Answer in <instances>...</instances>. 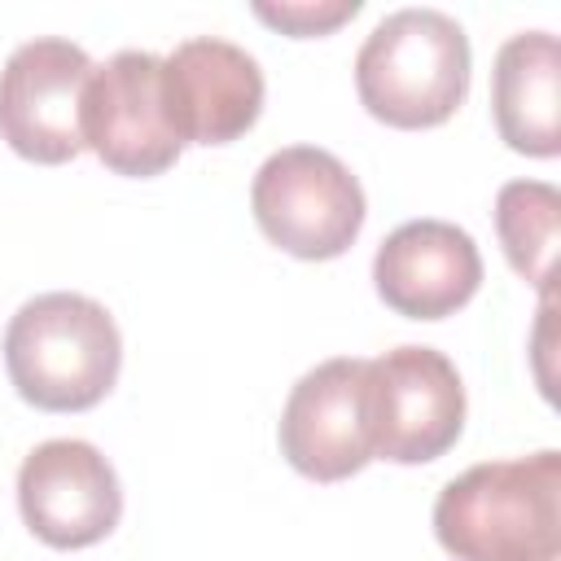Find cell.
Wrapping results in <instances>:
<instances>
[{
	"label": "cell",
	"mask_w": 561,
	"mask_h": 561,
	"mask_svg": "<svg viewBox=\"0 0 561 561\" xmlns=\"http://www.w3.org/2000/svg\"><path fill=\"white\" fill-rule=\"evenodd\" d=\"M434 535L456 561H557L561 456L482 460L434 500Z\"/></svg>",
	"instance_id": "cell-1"
},
{
	"label": "cell",
	"mask_w": 561,
	"mask_h": 561,
	"mask_svg": "<svg viewBox=\"0 0 561 561\" xmlns=\"http://www.w3.org/2000/svg\"><path fill=\"white\" fill-rule=\"evenodd\" d=\"M4 368L26 403L44 412H83L114 390L123 337L96 298L70 289L35 294L4 329Z\"/></svg>",
	"instance_id": "cell-2"
},
{
	"label": "cell",
	"mask_w": 561,
	"mask_h": 561,
	"mask_svg": "<svg viewBox=\"0 0 561 561\" xmlns=\"http://www.w3.org/2000/svg\"><path fill=\"white\" fill-rule=\"evenodd\" d=\"M355 88L373 118L390 127H434L469 92V35L430 4L386 13L355 53Z\"/></svg>",
	"instance_id": "cell-3"
},
{
	"label": "cell",
	"mask_w": 561,
	"mask_h": 561,
	"mask_svg": "<svg viewBox=\"0 0 561 561\" xmlns=\"http://www.w3.org/2000/svg\"><path fill=\"white\" fill-rule=\"evenodd\" d=\"M250 206L272 245L294 259H337L364 228L368 202L342 158L316 145H285L263 158Z\"/></svg>",
	"instance_id": "cell-4"
},
{
	"label": "cell",
	"mask_w": 561,
	"mask_h": 561,
	"mask_svg": "<svg viewBox=\"0 0 561 561\" xmlns=\"http://www.w3.org/2000/svg\"><path fill=\"white\" fill-rule=\"evenodd\" d=\"M373 456L394 465L438 460L465 430V386L434 346H394L364 368Z\"/></svg>",
	"instance_id": "cell-5"
},
{
	"label": "cell",
	"mask_w": 561,
	"mask_h": 561,
	"mask_svg": "<svg viewBox=\"0 0 561 561\" xmlns=\"http://www.w3.org/2000/svg\"><path fill=\"white\" fill-rule=\"evenodd\" d=\"M83 145L118 175H158L180 158V136L167 118L162 57L149 48H123L92 66L79 105Z\"/></svg>",
	"instance_id": "cell-6"
},
{
	"label": "cell",
	"mask_w": 561,
	"mask_h": 561,
	"mask_svg": "<svg viewBox=\"0 0 561 561\" xmlns=\"http://www.w3.org/2000/svg\"><path fill=\"white\" fill-rule=\"evenodd\" d=\"M92 57L61 39L39 35L9 53L0 70V136L31 162H70L83 149L79 105Z\"/></svg>",
	"instance_id": "cell-7"
},
{
	"label": "cell",
	"mask_w": 561,
	"mask_h": 561,
	"mask_svg": "<svg viewBox=\"0 0 561 561\" xmlns=\"http://www.w3.org/2000/svg\"><path fill=\"white\" fill-rule=\"evenodd\" d=\"M18 508L31 535L53 548H88L123 517L114 465L83 438H48L18 469Z\"/></svg>",
	"instance_id": "cell-8"
},
{
	"label": "cell",
	"mask_w": 561,
	"mask_h": 561,
	"mask_svg": "<svg viewBox=\"0 0 561 561\" xmlns=\"http://www.w3.org/2000/svg\"><path fill=\"white\" fill-rule=\"evenodd\" d=\"M368 359L337 355L307 368L280 408V451L311 482H337L373 460L364 412Z\"/></svg>",
	"instance_id": "cell-9"
},
{
	"label": "cell",
	"mask_w": 561,
	"mask_h": 561,
	"mask_svg": "<svg viewBox=\"0 0 561 561\" xmlns=\"http://www.w3.org/2000/svg\"><path fill=\"white\" fill-rule=\"evenodd\" d=\"M162 96L180 145H228L263 110V70L241 44L193 35L162 57Z\"/></svg>",
	"instance_id": "cell-10"
},
{
	"label": "cell",
	"mask_w": 561,
	"mask_h": 561,
	"mask_svg": "<svg viewBox=\"0 0 561 561\" xmlns=\"http://www.w3.org/2000/svg\"><path fill=\"white\" fill-rule=\"evenodd\" d=\"M373 285L408 320H443L482 285L478 241L447 219H408L373 254Z\"/></svg>",
	"instance_id": "cell-11"
},
{
	"label": "cell",
	"mask_w": 561,
	"mask_h": 561,
	"mask_svg": "<svg viewBox=\"0 0 561 561\" xmlns=\"http://www.w3.org/2000/svg\"><path fill=\"white\" fill-rule=\"evenodd\" d=\"M491 114L508 149L561 153V44L552 31H517L491 66Z\"/></svg>",
	"instance_id": "cell-12"
},
{
	"label": "cell",
	"mask_w": 561,
	"mask_h": 561,
	"mask_svg": "<svg viewBox=\"0 0 561 561\" xmlns=\"http://www.w3.org/2000/svg\"><path fill=\"white\" fill-rule=\"evenodd\" d=\"M495 232L522 280L539 294H552L557 232H561V193L543 180H508L495 193Z\"/></svg>",
	"instance_id": "cell-13"
},
{
	"label": "cell",
	"mask_w": 561,
	"mask_h": 561,
	"mask_svg": "<svg viewBox=\"0 0 561 561\" xmlns=\"http://www.w3.org/2000/svg\"><path fill=\"white\" fill-rule=\"evenodd\" d=\"M359 13V0H254V18L289 35H324Z\"/></svg>",
	"instance_id": "cell-14"
}]
</instances>
